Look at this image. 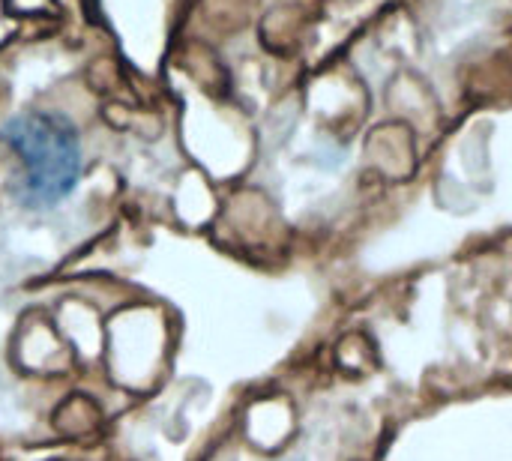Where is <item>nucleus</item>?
<instances>
[{
    "label": "nucleus",
    "instance_id": "obj_1",
    "mask_svg": "<svg viewBox=\"0 0 512 461\" xmlns=\"http://www.w3.org/2000/svg\"><path fill=\"white\" fill-rule=\"evenodd\" d=\"M0 141L18 156V201L42 210L75 192L84 171V150L69 117L57 111H24L0 126Z\"/></svg>",
    "mask_w": 512,
    "mask_h": 461
}]
</instances>
